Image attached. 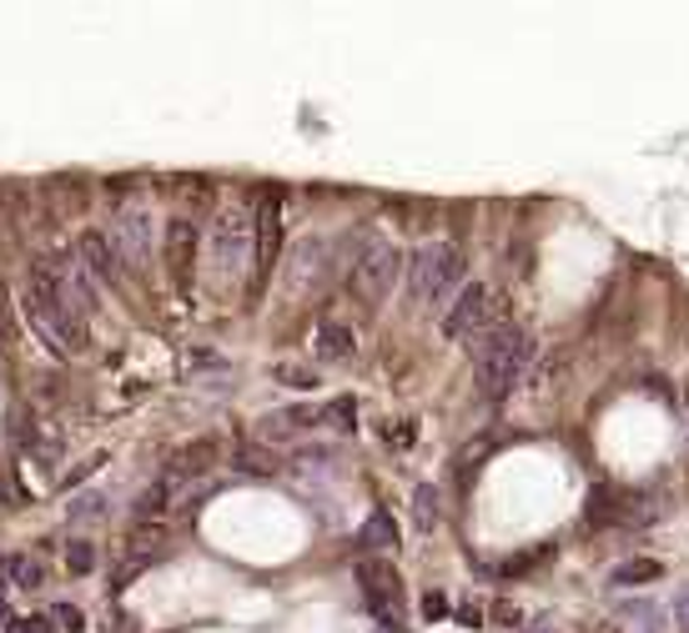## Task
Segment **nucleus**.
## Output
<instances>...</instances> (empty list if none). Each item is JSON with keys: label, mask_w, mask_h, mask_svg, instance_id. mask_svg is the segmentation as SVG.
I'll list each match as a JSON object with an SVG mask.
<instances>
[{"label": "nucleus", "mask_w": 689, "mask_h": 633, "mask_svg": "<svg viewBox=\"0 0 689 633\" xmlns=\"http://www.w3.org/2000/svg\"><path fill=\"white\" fill-rule=\"evenodd\" d=\"M358 588L367 598V613L383 633H403V619H408V588L398 579L388 558H363L358 563Z\"/></svg>", "instance_id": "nucleus-6"}, {"label": "nucleus", "mask_w": 689, "mask_h": 633, "mask_svg": "<svg viewBox=\"0 0 689 633\" xmlns=\"http://www.w3.org/2000/svg\"><path fill=\"white\" fill-rule=\"evenodd\" d=\"M277 257H282V196L267 192L257 207V252H252V297H257L267 277H273Z\"/></svg>", "instance_id": "nucleus-8"}, {"label": "nucleus", "mask_w": 689, "mask_h": 633, "mask_svg": "<svg viewBox=\"0 0 689 633\" xmlns=\"http://www.w3.org/2000/svg\"><path fill=\"white\" fill-rule=\"evenodd\" d=\"M685 407H689V388H685Z\"/></svg>", "instance_id": "nucleus-30"}, {"label": "nucleus", "mask_w": 689, "mask_h": 633, "mask_svg": "<svg viewBox=\"0 0 689 633\" xmlns=\"http://www.w3.org/2000/svg\"><path fill=\"white\" fill-rule=\"evenodd\" d=\"M5 633H51V619H11Z\"/></svg>", "instance_id": "nucleus-26"}, {"label": "nucleus", "mask_w": 689, "mask_h": 633, "mask_svg": "<svg viewBox=\"0 0 689 633\" xmlns=\"http://www.w3.org/2000/svg\"><path fill=\"white\" fill-rule=\"evenodd\" d=\"M5 579H11L15 588L36 594L40 583H46V563H40L36 553H11V558H5Z\"/></svg>", "instance_id": "nucleus-18"}, {"label": "nucleus", "mask_w": 689, "mask_h": 633, "mask_svg": "<svg viewBox=\"0 0 689 633\" xmlns=\"http://www.w3.org/2000/svg\"><path fill=\"white\" fill-rule=\"evenodd\" d=\"M494 292H488V287L483 282H469L463 287V292H458L454 297V307L443 312V337H448V342H479L483 332H488V327H498V312H494Z\"/></svg>", "instance_id": "nucleus-7"}, {"label": "nucleus", "mask_w": 689, "mask_h": 633, "mask_svg": "<svg viewBox=\"0 0 689 633\" xmlns=\"http://www.w3.org/2000/svg\"><path fill=\"white\" fill-rule=\"evenodd\" d=\"M277 382H287V388H313V373L307 367H277Z\"/></svg>", "instance_id": "nucleus-25"}, {"label": "nucleus", "mask_w": 689, "mask_h": 633, "mask_svg": "<svg viewBox=\"0 0 689 633\" xmlns=\"http://www.w3.org/2000/svg\"><path fill=\"white\" fill-rule=\"evenodd\" d=\"M232 467H237V473H257V478L277 473V463L267 458V448H262V442H242V448H237V458H232Z\"/></svg>", "instance_id": "nucleus-21"}, {"label": "nucleus", "mask_w": 689, "mask_h": 633, "mask_svg": "<svg viewBox=\"0 0 689 633\" xmlns=\"http://www.w3.org/2000/svg\"><path fill=\"white\" fill-rule=\"evenodd\" d=\"M21 312H26L31 332L56 352V357H81L86 352V317L65 307L61 287H56L51 267H36L26 282V297H21Z\"/></svg>", "instance_id": "nucleus-1"}, {"label": "nucleus", "mask_w": 689, "mask_h": 633, "mask_svg": "<svg viewBox=\"0 0 689 633\" xmlns=\"http://www.w3.org/2000/svg\"><path fill=\"white\" fill-rule=\"evenodd\" d=\"M323 407H313V402H298V407H277V413L262 417V438L267 442H287V438H307V433H317L323 427Z\"/></svg>", "instance_id": "nucleus-13"}, {"label": "nucleus", "mask_w": 689, "mask_h": 633, "mask_svg": "<svg viewBox=\"0 0 689 633\" xmlns=\"http://www.w3.org/2000/svg\"><path fill=\"white\" fill-rule=\"evenodd\" d=\"M257 252V211L247 207H221L211 221V271L221 282H237L242 267Z\"/></svg>", "instance_id": "nucleus-5"}, {"label": "nucleus", "mask_w": 689, "mask_h": 633, "mask_svg": "<svg viewBox=\"0 0 689 633\" xmlns=\"http://www.w3.org/2000/svg\"><path fill=\"white\" fill-rule=\"evenodd\" d=\"M96 563H101V553H96L92 538H71V543H65V569L76 573V579H86Z\"/></svg>", "instance_id": "nucleus-22"}, {"label": "nucleus", "mask_w": 689, "mask_h": 633, "mask_svg": "<svg viewBox=\"0 0 689 633\" xmlns=\"http://www.w3.org/2000/svg\"><path fill=\"white\" fill-rule=\"evenodd\" d=\"M65 518H71V523H86V518H106V498L101 492H76V498H71V503H65Z\"/></svg>", "instance_id": "nucleus-23"}, {"label": "nucleus", "mask_w": 689, "mask_h": 633, "mask_svg": "<svg viewBox=\"0 0 689 633\" xmlns=\"http://www.w3.org/2000/svg\"><path fill=\"white\" fill-rule=\"evenodd\" d=\"M358 538H363V548H373V553H392V548L403 543V533H398V523H392L388 508H373Z\"/></svg>", "instance_id": "nucleus-17"}, {"label": "nucleus", "mask_w": 689, "mask_h": 633, "mask_svg": "<svg viewBox=\"0 0 689 633\" xmlns=\"http://www.w3.org/2000/svg\"><path fill=\"white\" fill-rule=\"evenodd\" d=\"M0 583H5V558H0Z\"/></svg>", "instance_id": "nucleus-29"}, {"label": "nucleus", "mask_w": 689, "mask_h": 633, "mask_svg": "<svg viewBox=\"0 0 689 633\" xmlns=\"http://www.w3.org/2000/svg\"><path fill=\"white\" fill-rule=\"evenodd\" d=\"M675 619H679V633H689V594L675 604Z\"/></svg>", "instance_id": "nucleus-28"}, {"label": "nucleus", "mask_w": 689, "mask_h": 633, "mask_svg": "<svg viewBox=\"0 0 689 633\" xmlns=\"http://www.w3.org/2000/svg\"><path fill=\"white\" fill-rule=\"evenodd\" d=\"M443 613H448V598H443V594H423V619L438 623Z\"/></svg>", "instance_id": "nucleus-27"}, {"label": "nucleus", "mask_w": 689, "mask_h": 633, "mask_svg": "<svg viewBox=\"0 0 689 633\" xmlns=\"http://www.w3.org/2000/svg\"><path fill=\"white\" fill-rule=\"evenodd\" d=\"M111 242H117L121 267H131V271H146V267H152L157 236H152V217H146V211H121Z\"/></svg>", "instance_id": "nucleus-9"}, {"label": "nucleus", "mask_w": 689, "mask_h": 633, "mask_svg": "<svg viewBox=\"0 0 689 633\" xmlns=\"http://www.w3.org/2000/svg\"><path fill=\"white\" fill-rule=\"evenodd\" d=\"M408 302H418L423 312H448L454 297L469 287V261L454 242H428L408 257Z\"/></svg>", "instance_id": "nucleus-3"}, {"label": "nucleus", "mask_w": 689, "mask_h": 633, "mask_svg": "<svg viewBox=\"0 0 689 633\" xmlns=\"http://www.w3.org/2000/svg\"><path fill=\"white\" fill-rule=\"evenodd\" d=\"M51 613L61 619V629H65V633H81V629H86V619H81V608H76V604H56Z\"/></svg>", "instance_id": "nucleus-24"}, {"label": "nucleus", "mask_w": 689, "mask_h": 633, "mask_svg": "<svg viewBox=\"0 0 689 633\" xmlns=\"http://www.w3.org/2000/svg\"><path fill=\"white\" fill-rule=\"evenodd\" d=\"M161 543H167V528H161V523H136V528L126 533V569H121V579L146 569L152 558H161Z\"/></svg>", "instance_id": "nucleus-14"}, {"label": "nucleus", "mask_w": 689, "mask_h": 633, "mask_svg": "<svg viewBox=\"0 0 689 633\" xmlns=\"http://www.w3.org/2000/svg\"><path fill=\"white\" fill-rule=\"evenodd\" d=\"M196 221L186 217H171L167 221V271H171V287L177 292H192V277H196Z\"/></svg>", "instance_id": "nucleus-10"}, {"label": "nucleus", "mask_w": 689, "mask_h": 633, "mask_svg": "<svg viewBox=\"0 0 689 633\" xmlns=\"http://www.w3.org/2000/svg\"><path fill=\"white\" fill-rule=\"evenodd\" d=\"M217 458H221V438H217V433H202V438L182 442V448L171 452V458H167V473H161V478L186 483V478H196V473H207Z\"/></svg>", "instance_id": "nucleus-12"}, {"label": "nucleus", "mask_w": 689, "mask_h": 633, "mask_svg": "<svg viewBox=\"0 0 689 633\" xmlns=\"http://www.w3.org/2000/svg\"><path fill=\"white\" fill-rule=\"evenodd\" d=\"M313 348H317L323 362H352L358 357V337H352L348 322H333V317H327V322H317Z\"/></svg>", "instance_id": "nucleus-15"}, {"label": "nucleus", "mask_w": 689, "mask_h": 633, "mask_svg": "<svg viewBox=\"0 0 689 633\" xmlns=\"http://www.w3.org/2000/svg\"><path fill=\"white\" fill-rule=\"evenodd\" d=\"M413 528L418 533L438 528V488H433V483H418L413 488Z\"/></svg>", "instance_id": "nucleus-20"}, {"label": "nucleus", "mask_w": 689, "mask_h": 633, "mask_svg": "<svg viewBox=\"0 0 689 633\" xmlns=\"http://www.w3.org/2000/svg\"><path fill=\"white\" fill-rule=\"evenodd\" d=\"M403 267H408L403 252H398L388 236H367L348 267V292L363 302V307H383V297L392 292V282H398Z\"/></svg>", "instance_id": "nucleus-4"}, {"label": "nucleus", "mask_w": 689, "mask_h": 633, "mask_svg": "<svg viewBox=\"0 0 689 633\" xmlns=\"http://www.w3.org/2000/svg\"><path fill=\"white\" fill-rule=\"evenodd\" d=\"M171 492H177V483L171 478H157L152 488H142V498L131 503V523H161L171 508Z\"/></svg>", "instance_id": "nucleus-16"}, {"label": "nucleus", "mask_w": 689, "mask_h": 633, "mask_svg": "<svg viewBox=\"0 0 689 633\" xmlns=\"http://www.w3.org/2000/svg\"><path fill=\"white\" fill-rule=\"evenodd\" d=\"M533 352H539V342H533L529 327L519 322H498L488 327V332L473 342V362H479V388L483 398H508V392L523 382V373H529Z\"/></svg>", "instance_id": "nucleus-2"}, {"label": "nucleus", "mask_w": 689, "mask_h": 633, "mask_svg": "<svg viewBox=\"0 0 689 633\" xmlns=\"http://www.w3.org/2000/svg\"><path fill=\"white\" fill-rule=\"evenodd\" d=\"M76 261L86 271H92L96 282L106 287H121V257H117V242H111V232H81L76 236Z\"/></svg>", "instance_id": "nucleus-11"}, {"label": "nucleus", "mask_w": 689, "mask_h": 633, "mask_svg": "<svg viewBox=\"0 0 689 633\" xmlns=\"http://www.w3.org/2000/svg\"><path fill=\"white\" fill-rule=\"evenodd\" d=\"M654 579H664V563H654V558H629V563L614 569L609 583H619V588H639V583H654Z\"/></svg>", "instance_id": "nucleus-19"}]
</instances>
